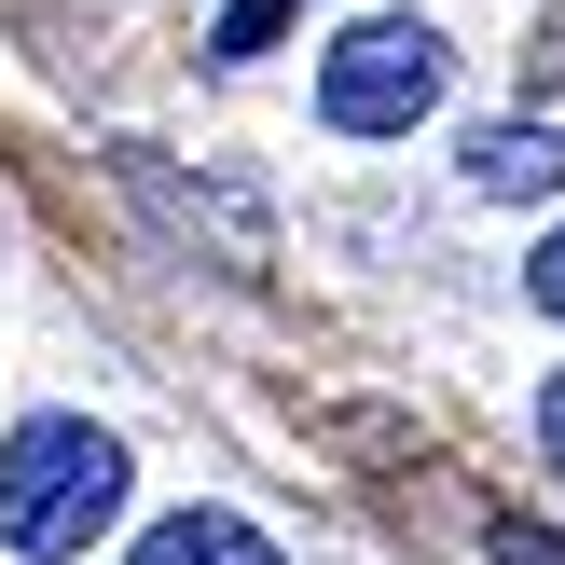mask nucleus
<instances>
[{
  "mask_svg": "<svg viewBox=\"0 0 565 565\" xmlns=\"http://www.w3.org/2000/svg\"><path fill=\"white\" fill-rule=\"evenodd\" d=\"M110 511H125V441L83 428V414H28L14 441H0V539L28 565H70L83 539H110Z\"/></svg>",
  "mask_w": 565,
  "mask_h": 565,
  "instance_id": "f257e3e1",
  "label": "nucleus"
},
{
  "mask_svg": "<svg viewBox=\"0 0 565 565\" xmlns=\"http://www.w3.org/2000/svg\"><path fill=\"white\" fill-rule=\"evenodd\" d=\"M441 83H456V55H441V28H414V14H359L345 42H331V70H318V110L345 138H414L441 110Z\"/></svg>",
  "mask_w": 565,
  "mask_h": 565,
  "instance_id": "f03ea898",
  "label": "nucleus"
},
{
  "mask_svg": "<svg viewBox=\"0 0 565 565\" xmlns=\"http://www.w3.org/2000/svg\"><path fill=\"white\" fill-rule=\"evenodd\" d=\"M469 193H565V138L552 125H483L469 138Z\"/></svg>",
  "mask_w": 565,
  "mask_h": 565,
  "instance_id": "7ed1b4c3",
  "label": "nucleus"
},
{
  "mask_svg": "<svg viewBox=\"0 0 565 565\" xmlns=\"http://www.w3.org/2000/svg\"><path fill=\"white\" fill-rule=\"evenodd\" d=\"M125 565H276L263 524H235V511H180V524H152Z\"/></svg>",
  "mask_w": 565,
  "mask_h": 565,
  "instance_id": "20e7f679",
  "label": "nucleus"
},
{
  "mask_svg": "<svg viewBox=\"0 0 565 565\" xmlns=\"http://www.w3.org/2000/svg\"><path fill=\"white\" fill-rule=\"evenodd\" d=\"M276 14H290V0H235V14H221V55H263V42H276Z\"/></svg>",
  "mask_w": 565,
  "mask_h": 565,
  "instance_id": "39448f33",
  "label": "nucleus"
},
{
  "mask_svg": "<svg viewBox=\"0 0 565 565\" xmlns=\"http://www.w3.org/2000/svg\"><path fill=\"white\" fill-rule=\"evenodd\" d=\"M497 565H565V539L552 524H497Z\"/></svg>",
  "mask_w": 565,
  "mask_h": 565,
  "instance_id": "423d86ee",
  "label": "nucleus"
},
{
  "mask_svg": "<svg viewBox=\"0 0 565 565\" xmlns=\"http://www.w3.org/2000/svg\"><path fill=\"white\" fill-rule=\"evenodd\" d=\"M524 290H539V303H552V318H565V235L539 248V263H524Z\"/></svg>",
  "mask_w": 565,
  "mask_h": 565,
  "instance_id": "0eeeda50",
  "label": "nucleus"
},
{
  "mask_svg": "<svg viewBox=\"0 0 565 565\" xmlns=\"http://www.w3.org/2000/svg\"><path fill=\"white\" fill-rule=\"evenodd\" d=\"M539 441H552V469H565V373L539 386Z\"/></svg>",
  "mask_w": 565,
  "mask_h": 565,
  "instance_id": "6e6552de",
  "label": "nucleus"
}]
</instances>
